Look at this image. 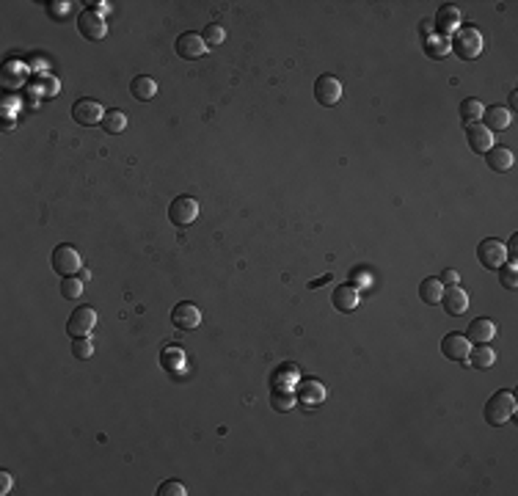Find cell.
<instances>
[{
    "label": "cell",
    "instance_id": "obj_1",
    "mask_svg": "<svg viewBox=\"0 0 518 496\" xmlns=\"http://www.w3.org/2000/svg\"><path fill=\"white\" fill-rule=\"evenodd\" d=\"M483 47H486V39H483L477 25H460L450 39V50L457 53V58H463V61L480 58Z\"/></svg>",
    "mask_w": 518,
    "mask_h": 496
},
{
    "label": "cell",
    "instance_id": "obj_2",
    "mask_svg": "<svg viewBox=\"0 0 518 496\" xmlns=\"http://www.w3.org/2000/svg\"><path fill=\"white\" fill-rule=\"evenodd\" d=\"M513 414H516V397H513V392H507V389L491 395V400L486 402V411H483V416H486V422L491 428L507 425Z\"/></svg>",
    "mask_w": 518,
    "mask_h": 496
},
{
    "label": "cell",
    "instance_id": "obj_3",
    "mask_svg": "<svg viewBox=\"0 0 518 496\" xmlns=\"http://www.w3.org/2000/svg\"><path fill=\"white\" fill-rule=\"evenodd\" d=\"M97 326V312H94V306H80V309H75L72 314H69V320H66V333L72 336V339H83V336H89L91 331Z\"/></svg>",
    "mask_w": 518,
    "mask_h": 496
},
{
    "label": "cell",
    "instance_id": "obj_4",
    "mask_svg": "<svg viewBox=\"0 0 518 496\" xmlns=\"http://www.w3.org/2000/svg\"><path fill=\"white\" fill-rule=\"evenodd\" d=\"M80 267H83V257H80V251L75 246H69V243L56 246V251H53V270L58 276H75Z\"/></svg>",
    "mask_w": 518,
    "mask_h": 496
},
{
    "label": "cell",
    "instance_id": "obj_5",
    "mask_svg": "<svg viewBox=\"0 0 518 496\" xmlns=\"http://www.w3.org/2000/svg\"><path fill=\"white\" fill-rule=\"evenodd\" d=\"M198 218V201L194 196H177L168 207V221L174 227H191Z\"/></svg>",
    "mask_w": 518,
    "mask_h": 496
},
{
    "label": "cell",
    "instance_id": "obj_6",
    "mask_svg": "<svg viewBox=\"0 0 518 496\" xmlns=\"http://www.w3.org/2000/svg\"><path fill=\"white\" fill-rule=\"evenodd\" d=\"M477 260H480V265H483L486 270H499L502 265H507V251H505L502 240H493V237L480 240V246H477Z\"/></svg>",
    "mask_w": 518,
    "mask_h": 496
},
{
    "label": "cell",
    "instance_id": "obj_7",
    "mask_svg": "<svg viewBox=\"0 0 518 496\" xmlns=\"http://www.w3.org/2000/svg\"><path fill=\"white\" fill-rule=\"evenodd\" d=\"M105 108L99 105L97 99H77L75 105H72V119L77 122V125H83V127H94V125H102V119H105Z\"/></svg>",
    "mask_w": 518,
    "mask_h": 496
},
{
    "label": "cell",
    "instance_id": "obj_8",
    "mask_svg": "<svg viewBox=\"0 0 518 496\" xmlns=\"http://www.w3.org/2000/svg\"><path fill=\"white\" fill-rule=\"evenodd\" d=\"M171 323L179 331H194L201 323V309L196 306L194 300H179L174 309H171Z\"/></svg>",
    "mask_w": 518,
    "mask_h": 496
},
{
    "label": "cell",
    "instance_id": "obj_9",
    "mask_svg": "<svg viewBox=\"0 0 518 496\" xmlns=\"http://www.w3.org/2000/svg\"><path fill=\"white\" fill-rule=\"evenodd\" d=\"M177 56L179 58H185V61H194V58H201L204 53H207V44H204V39H201V33H179L177 36Z\"/></svg>",
    "mask_w": 518,
    "mask_h": 496
},
{
    "label": "cell",
    "instance_id": "obj_10",
    "mask_svg": "<svg viewBox=\"0 0 518 496\" xmlns=\"http://www.w3.org/2000/svg\"><path fill=\"white\" fill-rule=\"evenodd\" d=\"M469 350H472V342L466 339V333H447L444 339H441V353H444V359H450V362H466L469 359Z\"/></svg>",
    "mask_w": 518,
    "mask_h": 496
},
{
    "label": "cell",
    "instance_id": "obj_11",
    "mask_svg": "<svg viewBox=\"0 0 518 496\" xmlns=\"http://www.w3.org/2000/svg\"><path fill=\"white\" fill-rule=\"evenodd\" d=\"M342 97V83L336 80V77H331V75H320L317 80H315V99L325 105V108H331V105H336Z\"/></svg>",
    "mask_w": 518,
    "mask_h": 496
},
{
    "label": "cell",
    "instance_id": "obj_12",
    "mask_svg": "<svg viewBox=\"0 0 518 496\" xmlns=\"http://www.w3.org/2000/svg\"><path fill=\"white\" fill-rule=\"evenodd\" d=\"M441 306H444V312H447L450 317H460V314H466V309H469V293H466L460 284L444 287Z\"/></svg>",
    "mask_w": 518,
    "mask_h": 496
},
{
    "label": "cell",
    "instance_id": "obj_13",
    "mask_svg": "<svg viewBox=\"0 0 518 496\" xmlns=\"http://www.w3.org/2000/svg\"><path fill=\"white\" fill-rule=\"evenodd\" d=\"M466 141H469V149L474 155H486L493 146V132L488 130L483 122H474V125H466Z\"/></svg>",
    "mask_w": 518,
    "mask_h": 496
},
{
    "label": "cell",
    "instance_id": "obj_14",
    "mask_svg": "<svg viewBox=\"0 0 518 496\" xmlns=\"http://www.w3.org/2000/svg\"><path fill=\"white\" fill-rule=\"evenodd\" d=\"M77 31L83 33L86 39H91V42H99V39H105L108 36V25H105V20L94 14V11H83L80 17H77Z\"/></svg>",
    "mask_w": 518,
    "mask_h": 496
},
{
    "label": "cell",
    "instance_id": "obj_15",
    "mask_svg": "<svg viewBox=\"0 0 518 496\" xmlns=\"http://www.w3.org/2000/svg\"><path fill=\"white\" fill-rule=\"evenodd\" d=\"M298 400L303 405H309V408H317L325 400V386L320 381H315V378H306V381L298 383Z\"/></svg>",
    "mask_w": 518,
    "mask_h": 496
},
{
    "label": "cell",
    "instance_id": "obj_16",
    "mask_svg": "<svg viewBox=\"0 0 518 496\" xmlns=\"http://www.w3.org/2000/svg\"><path fill=\"white\" fill-rule=\"evenodd\" d=\"M331 303H334V309L336 312H353L358 306V290L348 281V284H339L334 293H331Z\"/></svg>",
    "mask_w": 518,
    "mask_h": 496
},
{
    "label": "cell",
    "instance_id": "obj_17",
    "mask_svg": "<svg viewBox=\"0 0 518 496\" xmlns=\"http://www.w3.org/2000/svg\"><path fill=\"white\" fill-rule=\"evenodd\" d=\"M436 28L441 31V36H453L460 28V11H457V6L447 3V6H441L436 11Z\"/></svg>",
    "mask_w": 518,
    "mask_h": 496
},
{
    "label": "cell",
    "instance_id": "obj_18",
    "mask_svg": "<svg viewBox=\"0 0 518 496\" xmlns=\"http://www.w3.org/2000/svg\"><path fill=\"white\" fill-rule=\"evenodd\" d=\"M510 122H513V116H510V110L507 108H502V105H491L483 110V125H486L491 132H502L510 127Z\"/></svg>",
    "mask_w": 518,
    "mask_h": 496
},
{
    "label": "cell",
    "instance_id": "obj_19",
    "mask_svg": "<svg viewBox=\"0 0 518 496\" xmlns=\"http://www.w3.org/2000/svg\"><path fill=\"white\" fill-rule=\"evenodd\" d=\"M496 336V326H493V320H488V317H477V320H472L469 323V331H466V339L469 342H474V345H486Z\"/></svg>",
    "mask_w": 518,
    "mask_h": 496
},
{
    "label": "cell",
    "instance_id": "obj_20",
    "mask_svg": "<svg viewBox=\"0 0 518 496\" xmlns=\"http://www.w3.org/2000/svg\"><path fill=\"white\" fill-rule=\"evenodd\" d=\"M486 160H488V168H491V171L502 174V171H510V168H513L516 155H513L507 146H491L486 152Z\"/></svg>",
    "mask_w": 518,
    "mask_h": 496
},
{
    "label": "cell",
    "instance_id": "obj_21",
    "mask_svg": "<svg viewBox=\"0 0 518 496\" xmlns=\"http://www.w3.org/2000/svg\"><path fill=\"white\" fill-rule=\"evenodd\" d=\"M130 94L138 99V102H149L158 94V83L149 77V75H135L132 83H130Z\"/></svg>",
    "mask_w": 518,
    "mask_h": 496
},
{
    "label": "cell",
    "instance_id": "obj_22",
    "mask_svg": "<svg viewBox=\"0 0 518 496\" xmlns=\"http://www.w3.org/2000/svg\"><path fill=\"white\" fill-rule=\"evenodd\" d=\"M493 362H496V353H493V348L488 342L472 348L469 350V359H466V364H472L474 369H488V367H493Z\"/></svg>",
    "mask_w": 518,
    "mask_h": 496
},
{
    "label": "cell",
    "instance_id": "obj_23",
    "mask_svg": "<svg viewBox=\"0 0 518 496\" xmlns=\"http://www.w3.org/2000/svg\"><path fill=\"white\" fill-rule=\"evenodd\" d=\"M483 110H486V105L480 102L477 97H466L460 102V108H457V116L463 119V125H474V122H480L483 119Z\"/></svg>",
    "mask_w": 518,
    "mask_h": 496
},
{
    "label": "cell",
    "instance_id": "obj_24",
    "mask_svg": "<svg viewBox=\"0 0 518 496\" xmlns=\"http://www.w3.org/2000/svg\"><path fill=\"white\" fill-rule=\"evenodd\" d=\"M441 295H444V284H441L436 276H427V279L419 284V298L427 303V306L441 303Z\"/></svg>",
    "mask_w": 518,
    "mask_h": 496
},
{
    "label": "cell",
    "instance_id": "obj_25",
    "mask_svg": "<svg viewBox=\"0 0 518 496\" xmlns=\"http://www.w3.org/2000/svg\"><path fill=\"white\" fill-rule=\"evenodd\" d=\"M102 130L108 132V135H119V132H125L127 130V113H125V110H119V108L108 110V113H105V119H102Z\"/></svg>",
    "mask_w": 518,
    "mask_h": 496
},
{
    "label": "cell",
    "instance_id": "obj_26",
    "mask_svg": "<svg viewBox=\"0 0 518 496\" xmlns=\"http://www.w3.org/2000/svg\"><path fill=\"white\" fill-rule=\"evenodd\" d=\"M424 47H427V56H430V58H444L447 53H453L447 36H430V39L424 42Z\"/></svg>",
    "mask_w": 518,
    "mask_h": 496
},
{
    "label": "cell",
    "instance_id": "obj_27",
    "mask_svg": "<svg viewBox=\"0 0 518 496\" xmlns=\"http://www.w3.org/2000/svg\"><path fill=\"white\" fill-rule=\"evenodd\" d=\"M201 39H204V44H207V47H218V44H224V42H227V31H224V25L213 23V25H207V28L201 31Z\"/></svg>",
    "mask_w": 518,
    "mask_h": 496
},
{
    "label": "cell",
    "instance_id": "obj_28",
    "mask_svg": "<svg viewBox=\"0 0 518 496\" xmlns=\"http://www.w3.org/2000/svg\"><path fill=\"white\" fill-rule=\"evenodd\" d=\"M72 356H75V359H80V362H89V359L94 356V345H91V339H89V336H83V339H72Z\"/></svg>",
    "mask_w": 518,
    "mask_h": 496
},
{
    "label": "cell",
    "instance_id": "obj_29",
    "mask_svg": "<svg viewBox=\"0 0 518 496\" xmlns=\"http://www.w3.org/2000/svg\"><path fill=\"white\" fill-rule=\"evenodd\" d=\"M61 295H64L66 300H77V298L83 295V281L75 279V276H64V281H61Z\"/></svg>",
    "mask_w": 518,
    "mask_h": 496
},
{
    "label": "cell",
    "instance_id": "obj_30",
    "mask_svg": "<svg viewBox=\"0 0 518 496\" xmlns=\"http://www.w3.org/2000/svg\"><path fill=\"white\" fill-rule=\"evenodd\" d=\"M499 281H502V287H505V290H516V287H518V267H516V262L502 265V267H499Z\"/></svg>",
    "mask_w": 518,
    "mask_h": 496
},
{
    "label": "cell",
    "instance_id": "obj_31",
    "mask_svg": "<svg viewBox=\"0 0 518 496\" xmlns=\"http://www.w3.org/2000/svg\"><path fill=\"white\" fill-rule=\"evenodd\" d=\"M158 496H188V488L182 483H177V480H168V483H163L158 488Z\"/></svg>",
    "mask_w": 518,
    "mask_h": 496
},
{
    "label": "cell",
    "instance_id": "obj_32",
    "mask_svg": "<svg viewBox=\"0 0 518 496\" xmlns=\"http://www.w3.org/2000/svg\"><path fill=\"white\" fill-rule=\"evenodd\" d=\"M350 284H353L356 290H361V287H369V284H372V276H369V270H367V267H356V270H353V276H350Z\"/></svg>",
    "mask_w": 518,
    "mask_h": 496
},
{
    "label": "cell",
    "instance_id": "obj_33",
    "mask_svg": "<svg viewBox=\"0 0 518 496\" xmlns=\"http://www.w3.org/2000/svg\"><path fill=\"white\" fill-rule=\"evenodd\" d=\"M292 405H295V402H292V395H290V392H284V395L273 392V408H276V411H290Z\"/></svg>",
    "mask_w": 518,
    "mask_h": 496
},
{
    "label": "cell",
    "instance_id": "obj_34",
    "mask_svg": "<svg viewBox=\"0 0 518 496\" xmlns=\"http://www.w3.org/2000/svg\"><path fill=\"white\" fill-rule=\"evenodd\" d=\"M438 281H441V284H447V287H455V284L460 281V276H457V270H455V267H447V270L441 273V279H438Z\"/></svg>",
    "mask_w": 518,
    "mask_h": 496
},
{
    "label": "cell",
    "instance_id": "obj_35",
    "mask_svg": "<svg viewBox=\"0 0 518 496\" xmlns=\"http://www.w3.org/2000/svg\"><path fill=\"white\" fill-rule=\"evenodd\" d=\"M50 6V14L53 17H58L61 14V20H64L66 14H69V3H58V0H53V3H47Z\"/></svg>",
    "mask_w": 518,
    "mask_h": 496
},
{
    "label": "cell",
    "instance_id": "obj_36",
    "mask_svg": "<svg viewBox=\"0 0 518 496\" xmlns=\"http://www.w3.org/2000/svg\"><path fill=\"white\" fill-rule=\"evenodd\" d=\"M505 251H507V260H510V262H518V237L516 234L510 237V243L505 246Z\"/></svg>",
    "mask_w": 518,
    "mask_h": 496
},
{
    "label": "cell",
    "instance_id": "obj_37",
    "mask_svg": "<svg viewBox=\"0 0 518 496\" xmlns=\"http://www.w3.org/2000/svg\"><path fill=\"white\" fill-rule=\"evenodd\" d=\"M11 491V474L8 471H0V494L6 496Z\"/></svg>",
    "mask_w": 518,
    "mask_h": 496
},
{
    "label": "cell",
    "instance_id": "obj_38",
    "mask_svg": "<svg viewBox=\"0 0 518 496\" xmlns=\"http://www.w3.org/2000/svg\"><path fill=\"white\" fill-rule=\"evenodd\" d=\"M89 6H91L89 11H94V14H99V17H102V14H108V8H110V3H102V0H91Z\"/></svg>",
    "mask_w": 518,
    "mask_h": 496
},
{
    "label": "cell",
    "instance_id": "obj_39",
    "mask_svg": "<svg viewBox=\"0 0 518 496\" xmlns=\"http://www.w3.org/2000/svg\"><path fill=\"white\" fill-rule=\"evenodd\" d=\"M516 108H518V91L510 94V116H516Z\"/></svg>",
    "mask_w": 518,
    "mask_h": 496
}]
</instances>
